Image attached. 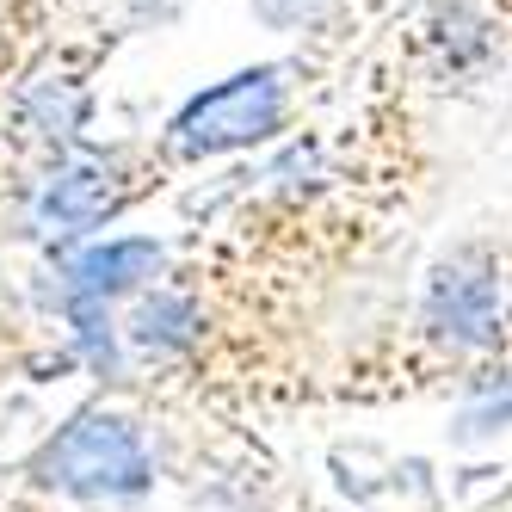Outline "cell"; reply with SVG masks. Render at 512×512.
<instances>
[{"mask_svg":"<svg viewBox=\"0 0 512 512\" xmlns=\"http://www.w3.org/2000/svg\"><path fill=\"white\" fill-rule=\"evenodd\" d=\"M31 482L81 506H136L155 488V445L130 414L87 408L31 457Z\"/></svg>","mask_w":512,"mask_h":512,"instance_id":"6da1fadb","label":"cell"},{"mask_svg":"<svg viewBox=\"0 0 512 512\" xmlns=\"http://www.w3.org/2000/svg\"><path fill=\"white\" fill-rule=\"evenodd\" d=\"M426 334L451 352H488L500 340L506 321V290H500V266L482 253H457L432 272L426 284Z\"/></svg>","mask_w":512,"mask_h":512,"instance_id":"7a4b0ae2","label":"cell"},{"mask_svg":"<svg viewBox=\"0 0 512 512\" xmlns=\"http://www.w3.org/2000/svg\"><path fill=\"white\" fill-rule=\"evenodd\" d=\"M506 426H512V377L482 383V389L463 401V414H457V445H482V438H500Z\"/></svg>","mask_w":512,"mask_h":512,"instance_id":"5b68a950","label":"cell"},{"mask_svg":"<svg viewBox=\"0 0 512 512\" xmlns=\"http://www.w3.org/2000/svg\"><path fill=\"white\" fill-rule=\"evenodd\" d=\"M161 272V247L155 241H105L87 247L62 278V303H93L112 309L118 297H142V284Z\"/></svg>","mask_w":512,"mask_h":512,"instance_id":"277c9868","label":"cell"},{"mask_svg":"<svg viewBox=\"0 0 512 512\" xmlns=\"http://www.w3.org/2000/svg\"><path fill=\"white\" fill-rule=\"evenodd\" d=\"M278 118H284L278 75H272V68H260V75H235L229 87L192 99L186 112L173 118V142L186 155H223V149H247V142L272 136Z\"/></svg>","mask_w":512,"mask_h":512,"instance_id":"3957f363","label":"cell"}]
</instances>
